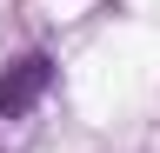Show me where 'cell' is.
Masks as SVG:
<instances>
[{
  "label": "cell",
  "mask_w": 160,
  "mask_h": 153,
  "mask_svg": "<svg viewBox=\"0 0 160 153\" xmlns=\"http://www.w3.org/2000/svg\"><path fill=\"white\" fill-rule=\"evenodd\" d=\"M47 80H53V60L47 53H27V60H13L7 73H0V120H20L40 93H47Z\"/></svg>",
  "instance_id": "1"
}]
</instances>
